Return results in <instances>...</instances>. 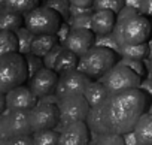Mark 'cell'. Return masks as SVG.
<instances>
[{"mask_svg": "<svg viewBox=\"0 0 152 145\" xmlns=\"http://www.w3.org/2000/svg\"><path fill=\"white\" fill-rule=\"evenodd\" d=\"M28 66L24 54L20 51L0 55V93L23 85L28 81Z\"/></svg>", "mask_w": 152, "mask_h": 145, "instance_id": "obj_3", "label": "cell"}, {"mask_svg": "<svg viewBox=\"0 0 152 145\" xmlns=\"http://www.w3.org/2000/svg\"><path fill=\"white\" fill-rule=\"evenodd\" d=\"M23 26H26V20L23 14L8 11V9H0V30L17 32Z\"/></svg>", "mask_w": 152, "mask_h": 145, "instance_id": "obj_21", "label": "cell"}, {"mask_svg": "<svg viewBox=\"0 0 152 145\" xmlns=\"http://www.w3.org/2000/svg\"><path fill=\"white\" fill-rule=\"evenodd\" d=\"M94 11H90V12H85V14H81L78 17H73V18H69V24L72 26V29H91V15H93Z\"/></svg>", "mask_w": 152, "mask_h": 145, "instance_id": "obj_30", "label": "cell"}, {"mask_svg": "<svg viewBox=\"0 0 152 145\" xmlns=\"http://www.w3.org/2000/svg\"><path fill=\"white\" fill-rule=\"evenodd\" d=\"M96 45L115 49L118 54H119V48H121V45H119V42L116 40V38H115L113 33H109V35H97V36H96Z\"/></svg>", "mask_w": 152, "mask_h": 145, "instance_id": "obj_31", "label": "cell"}, {"mask_svg": "<svg viewBox=\"0 0 152 145\" xmlns=\"http://www.w3.org/2000/svg\"><path fill=\"white\" fill-rule=\"evenodd\" d=\"M42 5H45V6L54 9L57 14H60L63 21H69V18H70V6H72L70 0H42Z\"/></svg>", "mask_w": 152, "mask_h": 145, "instance_id": "obj_27", "label": "cell"}, {"mask_svg": "<svg viewBox=\"0 0 152 145\" xmlns=\"http://www.w3.org/2000/svg\"><path fill=\"white\" fill-rule=\"evenodd\" d=\"M148 42L137 43V45H121L119 55L124 58H134V60H146L148 58Z\"/></svg>", "mask_w": 152, "mask_h": 145, "instance_id": "obj_24", "label": "cell"}, {"mask_svg": "<svg viewBox=\"0 0 152 145\" xmlns=\"http://www.w3.org/2000/svg\"><path fill=\"white\" fill-rule=\"evenodd\" d=\"M58 78H60V75L54 69H49V67L43 66L40 70H37L34 75H31L28 78L27 84L31 88V91L40 99L43 96L55 93V88H57V84H58Z\"/></svg>", "mask_w": 152, "mask_h": 145, "instance_id": "obj_11", "label": "cell"}, {"mask_svg": "<svg viewBox=\"0 0 152 145\" xmlns=\"http://www.w3.org/2000/svg\"><path fill=\"white\" fill-rule=\"evenodd\" d=\"M63 48H64V46H63V43H60V45H57L51 52H48V54L43 57V63H45V66H46V67L54 69L55 61H57V57H58V54L61 52V49H63Z\"/></svg>", "mask_w": 152, "mask_h": 145, "instance_id": "obj_35", "label": "cell"}, {"mask_svg": "<svg viewBox=\"0 0 152 145\" xmlns=\"http://www.w3.org/2000/svg\"><path fill=\"white\" fill-rule=\"evenodd\" d=\"M93 145H125V139L124 135L116 133V132H107L103 135H97L91 138Z\"/></svg>", "mask_w": 152, "mask_h": 145, "instance_id": "obj_26", "label": "cell"}, {"mask_svg": "<svg viewBox=\"0 0 152 145\" xmlns=\"http://www.w3.org/2000/svg\"><path fill=\"white\" fill-rule=\"evenodd\" d=\"M9 144V145H34V139H33V133L31 135H23V136H15V138H9L6 141L2 142Z\"/></svg>", "mask_w": 152, "mask_h": 145, "instance_id": "obj_34", "label": "cell"}, {"mask_svg": "<svg viewBox=\"0 0 152 145\" xmlns=\"http://www.w3.org/2000/svg\"><path fill=\"white\" fill-rule=\"evenodd\" d=\"M140 14L152 18V0H143L142 8H140Z\"/></svg>", "mask_w": 152, "mask_h": 145, "instance_id": "obj_38", "label": "cell"}, {"mask_svg": "<svg viewBox=\"0 0 152 145\" xmlns=\"http://www.w3.org/2000/svg\"><path fill=\"white\" fill-rule=\"evenodd\" d=\"M124 139H125V145H139V142H137V138H136V133H134V130H131V132H127V133H124Z\"/></svg>", "mask_w": 152, "mask_h": 145, "instance_id": "obj_39", "label": "cell"}, {"mask_svg": "<svg viewBox=\"0 0 152 145\" xmlns=\"http://www.w3.org/2000/svg\"><path fill=\"white\" fill-rule=\"evenodd\" d=\"M151 102L152 99L140 87L112 93L106 100V108L113 132L124 135L134 130L136 123L149 109Z\"/></svg>", "mask_w": 152, "mask_h": 145, "instance_id": "obj_1", "label": "cell"}, {"mask_svg": "<svg viewBox=\"0 0 152 145\" xmlns=\"http://www.w3.org/2000/svg\"><path fill=\"white\" fill-rule=\"evenodd\" d=\"M148 48H149V52H148V58H149V60H152V36H151V39L148 40Z\"/></svg>", "mask_w": 152, "mask_h": 145, "instance_id": "obj_43", "label": "cell"}, {"mask_svg": "<svg viewBox=\"0 0 152 145\" xmlns=\"http://www.w3.org/2000/svg\"><path fill=\"white\" fill-rule=\"evenodd\" d=\"M24 20L26 26L34 35H57L63 23L60 14L45 5H39L37 8L26 14Z\"/></svg>", "mask_w": 152, "mask_h": 145, "instance_id": "obj_7", "label": "cell"}, {"mask_svg": "<svg viewBox=\"0 0 152 145\" xmlns=\"http://www.w3.org/2000/svg\"><path fill=\"white\" fill-rule=\"evenodd\" d=\"M139 145H152V112L146 111L134 126Z\"/></svg>", "mask_w": 152, "mask_h": 145, "instance_id": "obj_18", "label": "cell"}, {"mask_svg": "<svg viewBox=\"0 0 152 145\" xmlns=\"http://www.w3.org/2000/svg\"><path fill=\"white\" fill-rule=\"evenodd\" d=\"M61 42H60L58 35H36L31 43V52L43 58L48 52H51Z\"/></svg>", "mask_w": 152, "mask_h": 145, "instance_id": "obj_20", "label": "cell"}, {"mask_svg": "<svg viewBox=\"0 0 152 145\" xmlns=\"http://www.w3.org/2000/svg\"><path fill=\"white\" fill-rule=\"evenodd\" d=\"M39 5H42V0H5L0 5L2 6L0 9H8V11H14V12L26 15L34 8H37Z\"/></svg>", "mask_w": 152, "mask_h": 145, "instance_id": "obj_22", "label": "cell"}, {"mask_svg": "<svg viewBox=\"0 0 152 145\" xmlns=\"http://www.w3.org/2000/svg\"><path fill=\"white\" fill-rule=\"evenodd\" d=\"M93 79L88 75H85L84 72H81L79 69L67 72V74L60 75L58 84L55 88V94L60 99H64V97H69L73 94H84L85 88L88 87V84Z\"/></svg>", "mask_w": 152, "mask_h": 145, "instance_id": "obj_8", "label": "cell"}, {"mask_svg": "<svg viewBox=\"0 0 152 145\" xmlns=\"http://www.w3.org/2000/svg\"><path fill=\"white\" fill-rule=\"evenodd\" d=\"M60 120L61 114L58 105L37 102V105L33 109H30V124L33 132L43 129H54Z\"/></svg>", "mask_w": 152, "mask_h": 145, "instance_id": "obj_10", "label": "cell"}, {"mask_svg": "<svg viewBox=\"0 0 152 145\" xmlns=\"http://www.w3.org/2000/svg\"><path fill=\"white\" fill-rule=\"evenodd\" d=\"M124 6H125V0H94V5H93L94 9H107L116 14H119Z\"/></svg>", "mask_w": 152, "mask_h": 145, "instance_id": "obj_29", "label": "cell"}, {"mask_svg": "<svg viewBox=\"0 0 152 145\" xmlns=\"http://www.w3.org/2000/svg\"><path fill=\"white\" fill-rule=\"evenodd\" d=\"M142 77L134 72L131 67L127 64L118 61L115 66H112L106 74L100 78V81L107 87V90L112 93L130 90V88H137L142 84Z\"/></svg>", "mask_w": 152, "mask_h": 145, "instance_id": "obj_6", "label": "cell"}, {"mask_svg": "<svg viewBox=\"0 0 152 145\" xmlns=\"http://www.w3.org/2000/svg\"><path fill=\"white\" fill-rule=\"evenodd\" d=\"M24 57H26V61H27V66H28V74H30V77L34 75L37 70H40V69L45 66L43 58L39 57V55H36V54H33L31 51H30V52H26Z\"/></svg>", "mask_w": 152, "mask_h": 145, "instance_id": "obj_32", "label": "cell"}, {"mask_svg": "<svg viewBox=\"0 0 152 145\" xmlns=\"http://www.w3.org/2000/svg\"><path fill=\"white\" fill-rule=\"evenodd\" d=\"M119 61L124 63V64H127L128 67H131L134 72H137L142 78L146 77V69H148V66H146L145 60H134V58H124V57H121Z\"/></svg>", "mask_w": 152, "mask_h": 145, "instance_id": "obj_33", "label": "cell"}, {"mask_svg": "<svg viewBox=\"0 0 152 145\" xmlns=\"http://www.w3.org/2000/svg\"><path fill=\"white\" fill-rule=\"evenodd\" d=\"M91 130L87 121H75L66 124L60 136V145H87L91 142Z\"/></svg>", "mask_w": 152, "mask_h": 145, "instance_id": "obj_13", "label": "cell"}, {"mask_svg": "<svg viewBox=\"0 0 152 145\" xmlns=\"http://www.w3.org/2000/svg\"><path fill=\"white\" fill-rule=\"evenodd\" d=\"M73 5H78V6H84V8H93L94 5V0H70Z\"/></svg>", "mask_w": 152, "mask_h": 145, "instance_id": "obj_40", "label": "cell"}, {"mask_svg": "<svg viewBox=\"0 0 152 145\" xmlns=\"http://www.w3.org/2000/svg\"><path fill=\"white\" fill-rule=\"evenodd\" d=\"M30 109H11L2 112L0 117V144L9 138L31 135Z\"/></svg>", "mask_w": 152, "mask_h": 145, "instance_id": "obj_5", "label": "cell"}, {"mask_svg": "<svg viewBox=\"0 0 152 145\" xmlns=\"http://www.w3.org/2000/svg\"><path fill=\"white\" fill-rule=\"evenodd\" d=\"M5 96H6V105L11 109H33L39 102V97L31 91L28 84L18 85L5 93Z\"/></svg>", "mask_w": 152, "mask_h": 145, "instance_id": "obj_14", "label": "cell"}, {"mask_svg": "<svg viewBox=\"0 0 152 145\" xmlns=\"http://www.w3.org/2000/svg\"><path fill=\"white\" fill-rule=\"evenodd\" d=\"M145 63H146V66H148V75H149V77H152V60L146 58V60H145Z\"/></svg>", "mask_w": 152, "mask_h": 145, "instance_id": "obj_42", "label": "cell"}, {"mask_svg": "<svg viewBox=\"0 0 152 145\" xmlns=\"http://www.w3.org/2000/svg\"><path fill=\"white\" fill-rule=\"evenodd\" d=\"M58 108H60L61 120L66 124H69L75 121H85L91 105L88 103L84 94H73L61 99Z\"/></svg>", "mask_w": 152, "mask_h": 145, "instance_id": "obj_9", "label": "cell"}, {"mask_svg": "<svg viewBox=\"0 0 152 145\" xmlns=\"http://www.w3.org/2000/svg\"><path fill=\"white\" fill-rule=\"evenodd\" d=\"M90 11H94V8H84V6H78V5L72 3V6H70V18L78 17V15L85 14V12H90Z\"/></svg>", "mask_w": 152, "mask_h": 145, "instance_id": "obj_37", "label": "cell"}, {"mask_svg": "<svg viewBox=\"0 0 152 145\" xmlns=\"http://www.w3.org/2000/svg\"><path fill=\"white\" fill-rule=\"evenodd\" d=\"M142 2H143V0H125V6H130V8H133V9L140 12Z\"/></svg>", "mask_w": 152, "mask_h": 145, "instance_id": "obj_41", "label": "cell"}, {"mask_svg": "<svg viewBox=\"0 0 152 145\" xmlns=\"http://www.w3.org/2000/svg\"><path fill=\"white\" fill-rule=\"evenodd\" d=\"M121 55L110 48L94 45L85 54L79 55L78 69L91 79H100L106 72L119 61Z\"/></svg>", "mask_w": 152, "mask_h": 145, "instance_id": "obj_4", "label": "cell"}, {"mask_svg": "<svg viewBox=\"0 0 152 145\" xmlns=\"http://www.w3.org/2000/svg\"><path fill=\"white\" fill-rule=\"evenodd\" d=\"M140 88L152 99V77H145L143 79H142V84H140Z\"/></svg>", "mask_w": 152, "mask_h": 145, "instance_id": "obj_36", "label": "cell"}, {"mask_svg": "<svg viewBox=\"0 0 152 145\" xmlns=\"http://www.w3.org/2000/svg\"><path fill=\"white\" fill-rule=\"evenodd\" d=\"M61 133L55 129H43L33 132L34 145H60Z\"/></svg>", "mask_w": 152, "mask_h": 145, "instance_id": "obj_25", "label": "cell"}, {"mask_svg": "<svg viewBox=\"0 0 152 145\" xmlns=\"http://www.w3.org/2000/svg\"><path fill=\"white\" fill-rule=\"evenodd\" d=\"M96 36L97 35L91 29H72L63 42V46L78 55H82L96 45Z\"/></svg>", "mask_w": 152, "mask_h": 145, "instance_id": "obj_12", "label": "cell"}, {"mask_svg": "<svg viewBox=\"0 0 152 145\" xmlns=\"http://www.w3.org/2000/svg\"><path fill=\"white\" fill-rule=\"evenodd\" d=\"M85 121H87L93 136L103 135V133H107V132H113L109 115H107L106 102H103L100 105H96V106H91Z\"/></svg>", "mask_w": 152, "mask_h": 145, "instance_id": "obj_15", "label": "cell"}, {"mask_svg": "<svg viewBox=\"0 0 152 145\" xmlns=\"http://www.w3.org/2000/svg\"><path fill=\"white\" fill-rule=\"evenodd\" d=\"M20 51V42L17 32L0 30V55Z\"/></svg>", "mask_w": 152, "mask_h": 145, "instance_id": "obj_23", "label": "cell"}, {"mask_svg": "<svg viewBox=\"0 0 152 145\" xmlns=\"http://www.w3.org/2000/svg\"><path fill=\"white\" fill-rule=\"evenodd\" d=\"M78 64H79V55L75 54L70 49H67V48H63L57 57L54 70L58 75H63V74H67V72L76 70L78 69Z\"/></svg>", "mask_w": 152, "mask_h": 145, "instance_id": "obj_19", "label": "cell"}, {"mask_svg": "<svg viewBox=\"0 0 152 145\" xmlns=\"http://www.w3.org/2000/svg\"><path fill=\"white\" fill-rule=\"evenodd\" d=\"M84 96H85V99L88 100V103L91 106H96V105H100V103L106 102L110 96V91L107 90V87L100 79H93L88 84V87L85 88Z\"/></svg>", "mask_w": 152, "mask_h": 145, "instance_id": "obj_17", "label": "cell"}, {"mask_svg": "<svg viewBox=\"0 0 152 145\" xmlns=\"http://www.w3.org/2000/svg\"><path fill=\"white\" fill-rule=\"evenodd\" d=\"M17 36H18V42H20V52L21 54L30 52L31 51V43H33L36 35L27 26H23L21 29L17 30Z\"/></svg>", "mask_w": 152, "mask_h": 145, "instance_id": "obj_28", "label": "cell"}, {"mask_svg": "<svg viewBox=\"0 0 152 145\" xmlns=\"http://www.w3.org/2000/svg\"><path fill=\"white\" fill-rule=\"evenodd\" d=\"M118 21V14L107 9H94L91 15V30L96 35H109L113 33V29Z\"/></svg>", "mask_w": 152, "mask_h": 145, "instance_id": "obj_16", "label": "cell"}, {"mask_svg": "<svg viewBox=\"0 0 152 145\" xmlns=\"http://www.w3.org/2000/svg\"><path fill=\"white\" fill-rule=\"evenodd\" d=\"M113 35L119 45L145 43L152 36V18L140 12L127 17H118Z\"/></svg>", "mask_w": 152, "mask_h": 145, "instance_id": "obj_2", "label": "cell"}]
</instances>
